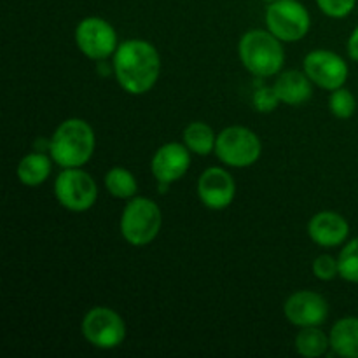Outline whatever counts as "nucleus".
Wrapping results in <instances>:
<instances>
[{"instance_id":"1","label":"nucleus","mask_w":358,"mask_h":358,"mask_svg":"<svg viewBox=\"0 0 358 358\" xmlns=\"http://www.w3.org/2000/svg\"><path fill=\"white\" fill-rule=\"evenodd\" d=\"M161 70V58L156 48L145 41L122 42L114 52V73L124 91L143 94L152 90Z\"/></svg>"},{"instance_id":"2","label":"nucleus","mask_w":358,"mask_h":358,"mask_svg":"<svg viewBox=\"0 0 358 358\" xmlns=\"http://www.w3.org/2000/svg\"><path fill=\"white\" fill-rule=\"evenodd\" d=\"M94 150L93 128L83 119H66L51 136V157L63 168H80Z\"/></svg>"},{"instance_id":"3","label":"nucleus","mask_w":358,"mask_h":358,"mask_svg":"<svg viewBox=\"0 0 358 358\" xmlns=\"http://www.w3.org/2000/svg\"><path fill=\"white\" fill-rule=\"evenodd\" d=\"M241 63L257 77H271L280 72L285 62L282 41L266 30H250L238 44Z\"/></svg>"},{"instance_id":"4","label":"nucleus","mask_w":358,"mask_h":358,"mask_svg":"<svg viewBox=\"0 0 358 358\" xmlns=\"http://www.w3.org/2000/svg\"><path fill=\"white\" fill-rule=\"evenodd\" d=\"M163 215L152 199L135 198L124 206L121 217V234L129 245L143 247L159 234Z\"/></svg>"},{"instance_id":"5","label":"nucleus","mask_w":358,"mask_h":358,"mask_svg":"<svg viewBox=\"0 0 358 358\" xmlns=\"http://www.w3.org/2000/svg\"><path fill=\"white\" fill-rule=\"evenodd\" d=\"M261 150L259 136L245 126H229L217 136L215 152L227 166H252L261 157Z\"/></svg>"},{"instance_id":"6","label":"nucleus","mask_w":358,"mask_h":358,"mask_svg":"<svg viewBox=\"0 0 358 358\" xmlns=\"http://www.w3.org/2000/svg\"><path fill=\"white\" fill-rule=\"evenodd\" d=\"M268 30L282 42L301 41L310 30V13L297 0H275L266 10Z\"/></svg>"},{"instance_id":"7","label":"nucleus","mask_w":358,"mask_h":358,"mask_svg":"<svg viewBox=\"0 0 358 358\" xmlns=\"http://www.w3.org/2000/svg\"><path fill=\"white\" fill-rule=\"evenodd\" d=\"M56 199L70 212H86L98 198L93 177L80 168H65L55 182Z\"/></svg>"},{"instance_id":"8","label":"nucleus","mask_w":358,"mask_h":358,"mask_svg":"<svg viewBox=\"0 0 358 358\" xmlns=\"http://www.w3.org/2000/svg\"><path fill=\"white\" fill-rule=\"evenodd\" d=\"M83 336L96 348L112 350L124 341L126 325L110 308H93L83 320Z\"/></svg>"},{"instance_id":"9","label":"nucleus","mask_w":358,"mask_h":358,"mask_svg":"<svg viewBox=\"0 0 358 358\" xmlns=\"http://www.w3.org/2000/svg\"><path fill=\"white\" fill-rule=\"evenodd\" d=\"M76 42L80 52L91 59H107L117 51V35L112 24L101 17L91 16L76 28Z\"/></svg>"},{"instance_id":"10","label":"nucleus","mask_w":358,"mask_h":358,"mask_svg":"<svg viewBox=\"0 0 358 358\" xmlns=\"http://www.w3.org/2000/svg\"><path fill=\"white\" fill-rule=\"evenodd\" d=\"M304 72L310 77L311 83L329 91L343 87V84L348 79V65L345 59L327 49L311 51L304 58Z\"/></svg>"},{"instance_id":"11","label":"nucleus","mask_w":358,"mask_h":358,"mask_svg":"<svg viewBox=\"0 0 358 358\" xmlns=\"http://www.w3.org/2000/svg\"><path fill=\"white\" fill-rule=\"evenodd\" d=\"M285 317L297 327H318L329 317V304L320 294L301 290L285 301Z\"/></svg>"},{"instance_id":"12","label":"nucleus","mask_w":358,"mask_h":358,"mask_svg":"<svg viewBox=\"0 0 358 358\" xmlns=\"http://www.w3.org/2000/svg\"><path fill=\"white\" fill-rule=\"evenodd\" d=\"M198 196L210 210H224L236 196V184L224 168H208L198 180Z\"/></svg>"},{"instance_id":"13","label":"nucleus","mask_w":358,"mask_h":358,"mask_svg":"<svg viewBox=\"0 0 358 358\" xmlns=\"http://www.w3.org/2000/svg\"><path fill=\"white\" fill-rule=\"evenodd\" d=\"M189 164H191V156H189L187 145L170 142L159 147L154 154L150 170L157 182L173 184L178 178L184 177L185 171L189 170Z\"/></svg>"},{"instance_id":"14","label":"nucleus","mask_w":358,"mask_h":358,"mask_svg":"<svg viewBox=\"0 0 358 358\" xmlns=\"http://www.w3.org/2000/svg\"><path fill=\"white\" fill-rule=\"evenodd\" d=\"M348 222L336 212L317 213L308 224V234L320 247H338L348 238Z\"/></svg>"},{"instance_id":"15","label":"nucleus","mask_w":358,"mask_h":358,"mask_svg":"<svg viewBox=\"0 0 358 358\" xmlns=\"http://www.w3.org/2000/svg\"><path fill=\"white\" fill-rule=\"evenodd\" d=\"M273 87H275L280 101L287 105H303L313 94L311 79L306 76V72L303 73L299 70H289V72L280 73Z\"/></svg>"},{"instance_id":"16","label":"nucleus","mask_w":358,"mask_h":358,"mask_svg":"<svg viewBox=\"0 0 358 358\" xmlns=\"http://www.w3.org/2000/svg\"><path fill=\"white\" fill-rule=\"evenodd\" d=\"M329 339L336 355L358 358V318L348 317L336 322Z\"/></svg>"},{"instance_id":"17","label":"nucleus","mask_w":358,"mask_h":358,"mask_svg":"<svg viewBox=\"0 0 358 358\" xmlns=\"http://www.w3.org/2000/svg\"><path fill=\"white\" fill-rule=\"evenodd\" d=\"M51 175V159L44 152H34L24 156L17 164V178L23 185L35 187L48 180Z\"/></svg>"},{"instance_id":"18","label":"nucleus","mask_w":358,"mask_h":358,"mask_svg":"<svg viewBox=\"0 0 358 358\" xmlns=\"http://www.w3.org/2000/svg\"><path fill=\"white\" fill-rule=\"evenodd\" d=\"M215 133L206 122L194 121L185 128L184 131V143L189 150L199 156H206L212 150H215Z\"/></svg>"},{"instance_id":"19","label":"nucleus","mask_w":358,"mask_h":358,"mask_svg":"<svg viewBox=\"0 0 358 358\" xmlns=\"http://www.w3.org/2000/svg\"><path fill=\"white\" fill-rule=\"evenodd\" d=\"M331 339L318 327H303L296 338V348L303 357L315 358L327 353Z\"/></svg>"},{"instance_id":"20","label":"nucleus","mask_w":358,"mask_h":358,"mask_svg":"<svg viewBox=\"0 0 358 358\" xmlns=\"http://www.w3.org/2000/svg\"><path fill=\"white\" fill-rule=\"evenodd\" d=\"M105 187L115 198L128 199L136 194L138 185H136L131 171H128L126 168H112L105 175Z\"/></svg>"},{"instance_id":"21","label":"nucleus","mask_w":358,"mask_h":358,"mask_svg":"<svg viewBox=\"0 0 358 358\" xmlns=\"http://www.w3.org/2000/svg\"><path fill=\"white\" fill-rule=\"evenodd\" d=\"M339 276L350 283H358V238H353L338 257Z\"/></svg>"},{"instance_id":"22","label":"nucleus","mask_w":358,"mask_h":358,"mask_svg":"<svg viewBox=\"0 0 358 358\" xmlns=\"http://www.w3.org/2000/svg\"><path fill=\"white\" fill-rule=\"evenodd\" d=\"M329 108L338 119H350L357 110V100L348 90L338 87L329 98Z\"/></svg>"},{"instance_id":"23","label":"nucleus","mask_w":358,"mask_h":358,"mask_svg":"<svg viewBox=\"0 0 358 358\" xmlns=\"http://www.w3.org/2000/svg\"><path fill=\"white\" fill-rule=\"evenodd\" d=\"M280 98L276 94L275 87L262 86L259 90H255L254 96H252V103H254L255 110L262 112V114H268V112H273L278 105Z\"/></svg>"},{"instance_id":"24","label":"nucleus","mask_w":358,"mask_h":358,"mask_svg":"<svg viewBox=\"0 0 358 358\" xmlns=\"http://www.w3.org/2000/svg\"><path fill=\"white\" fill-rule=\"evenodd\" d=\"M313 273L318 280L322 282H329L334 280L339 275V266L332 255H318L313 262Z\"/></svg>"},{"instance_id":"25","label":"nucleus","mask_w":358,"mask_h":358,"mask_svg":"<svg viewBox=\"0 0 358 358\" xmlns=\"http://www.w3.org/2000/svg\"><path fill=\"white\" fill-rule=\"evenodd\" d=\"M318 7L322 13H325L331 17H345L355 7L357 0H317Z\"/></svg>"},{"instance_id":"26","label":"nucleus","mask_w":358,"mask_h":358,"mask_svg":"<svg viewBox=\"0 0 358 358\" xmlns=\"http://www.w3.org/2000/svg\"><path fill=\"white\" fill-rule=\"evenodd\" d=\"M348 52L350 56H352V59L358 62V27L353 30L352 37H350L348 41Z\"/></svg>"},{"instance_id":"27","label":"nucleus","mask_w":358,"mask_h":358,"mask_svg":"<svg viewBox=\"0 0 358 358\" xmlns=\"http://www.w3.org/2000/svg\"><path fill=\"white\" fill-rule=\"evenodd\" d=\"M264 2H269V3H271V2H275V0H264Z\"/></svg>"}]
</instances>
